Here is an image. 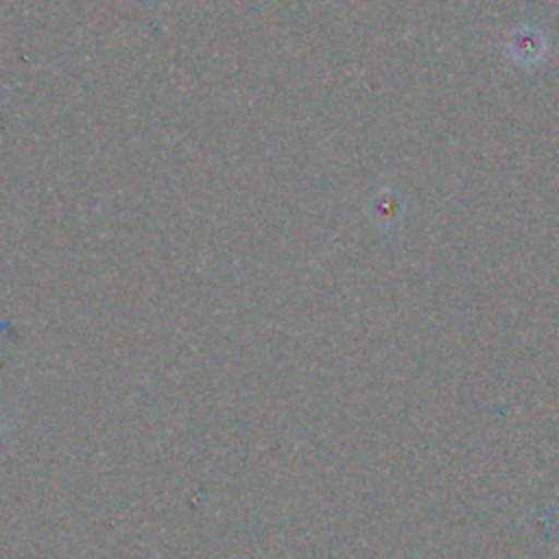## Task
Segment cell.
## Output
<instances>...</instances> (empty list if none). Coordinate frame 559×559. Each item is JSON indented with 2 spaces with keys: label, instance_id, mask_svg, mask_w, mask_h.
<instances>
[{
  "label": "cell",
  "instance_id": "cell-1",
  "mask_svg": "<svg viewBox=\"0 0 559 559\" xmlns=\"http://www.w3.org/2000/svg\"><path fill=\"white\" fill-rule=\"evenodd\" d=\"M2 432H4V426H2V419H0V439H2Z\"/></svg>",
  "mask_w": 559,
  "mask_h": 559
}]
</instances>
